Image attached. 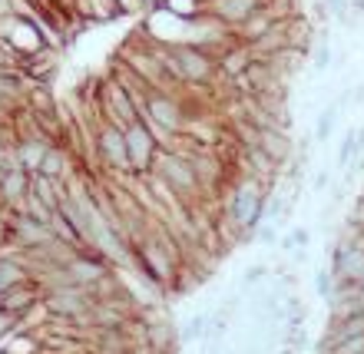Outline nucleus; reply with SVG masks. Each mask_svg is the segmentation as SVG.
Instances as JSON below:
<instances>
[{
    "instance_id": "f257e3e1",
    "label": "nucleus",
    "mask_w": 364,
    "mask_h": 354,
    "mask_svg": "<svg viewBox=\"0 0 364 354\" xmlns=\"http://www.w3.org/2000/svg\"><path fill=\"white\" fill-rule=\"evenodd\" d=\"M163 57L179 87H209L219 80V60L202 43H169L163 47Z\"/></svg>"
},
{
    "instance_id": "f03ea898",
    "label": "nucleus",
    "mask_w": 364,
    "mask_h": 354,
    "mask_svg": "<svg viewBox=\"0 0 364 354\" xmlns=\"http://www.w3.org/2000/svg\"><path fill=\"white\" fill-rule=\"evenodd\" d=\"M153 176L163 182L173 195H179L182 202H196L202 195V182H199V176H196V166H192L186 149L163 146V149L156 153Z\"/></svg>"
},
{
    "instance_id": "7ed1b4c3",
    "label": "nucleus",
    "mask_w": 364,
    "mask_h": 354,
    "mask_svg": "<svg viewBox=\"0 0 364 354\" xmlns=\"http://www.w3.org/2000/svg\"><path fill=\"white\" fill-rule=\"evenodd\" d=\"M143 119L156 133L159 146H173V139L186 129V123H189V119H186V109H182V100L176 96V90H153V93L146 96Z\"/></svg>"
},
{
    "instance_id": "20e7f679",
    "label": "nucleus",
    "mask_w": 364,
    "mask_h": 354,
    "mask_svg": "<svg viewBox=\"0 0 364 354\" xmlns=\"http://www.w3.org/2000/svg\"><path fill=\"white\" fill-rule=\"evenodd\" d=\"M93 153H96V159H100V166H106L113 176H133L123 126L100 119V123H96V133H93Z\"/></svg>"
},
{
    "instance_id": "39448f33",
    "label": "nucleus",
    "mask_w": 364,
    "mask_h": 354,
    "mask_svg": "<svg viewBox=\"0 0 364 354\" xmlns=\"http://www.w3.org/2000/svg\"><path fill=\"white\" fill-rule=\"evenodd\" d=\"M126 133V149H129V169H133L136 179H146V176L153 173V163H156V153L163 149L156 133L149 129L146 119H136L123 129Z\"/></svg>"
},
{
    "instance_id": "423d86ee",
    "label": "nucleus",
    "mask_w": 364,
    "mask_h": 354,
    "mask_svg": "<svg viewBox=\"0 0 364 354\" xmlns=\"http://www.w3.org/2000/svg\"><path fill=\"white\" fill-rule=\"evenodd\" d=\"M328 268L335 272V278H358L364 275V249L351 245L348 239H338L328 245Z\"/></svg>"
},
{
    "instance_id": "0eeeda50",
    "label": "nucleus",
    "mask_w": 364,
    "mask_h": 354,
    "mask_svg": "<svg viewBox=\"0 0 364 354\" xmlns=\"http://www.w3.org/2000/svg\"><path fill=\"white\" fill-rule=\"evenodd\" d=\"M348 109V100H345V93H338L335 100H331V103L325 106V109H321V113H318V119H315V143H321L325 146L328 139H331V136H335V129H338V119H341V113H345Z\"/></svg>"
},
{
    "instance_id": "6e6552de",
    "label": "nucleus",
    "mask_w": 364,
    "mask_h": 354,
    "mask_svg": "<svg viewBox=\"0 0 364 354\" xmlns=\"http://www.w3.org/2000/svg\"><path fill=\"white\" fill-rule=\"evenodd\" d=\"M205 331H209V315L205 311L186 318L179 328V345H199L202 338H205Z\"/></svg>"
},
{
    "instance_id": "1a4fd4ad",
    "label": "nucleus",
    "mask_w": 364,
    "mask_h": 354,
    "mask_svg": "<svg viewBox=\"0 0 364 354\" xmlns=\"http://www.w3.org/2000/svg\"><path fill=\"white\" fill-rule=\"evenodd\" d=\"M308 53H311V70H315V73H328L331 63H335V50H331L328 40H315Z\"/></svg>"
},
{
    "instance_id": "9d476101",
    "label": "nucleus",
    "mask_w": 364,
    "mask_h": 354,
    "mask_svg": "<svg viewBox=\"0 0 364 354\" xmlns=\"http://www.w3.org/2000/svg\"><path fill=\"white\" fill-rule=\"evenodd\" d=\"M272 268L265 265V262H255V265H249L245 272H242V291L249 295V291H255V288H262L265 281H269Z\"/></svg>"
},
{
    "instance_id": "9b49d317",
    "label": "nucleus",
    "mask_w": 364,
    "mask_h": 354,
    "mask_svg": "<svg viewBox=\"0 0 364 354\" xmlns=\"http://www.w3.org/2000/svg\"><path fill=\"white\" fill-rule=\"evenodd\" d=\"M308 245H311V232H308L305 225H295L291 232H285V235L278 239V249L288 252V255H291L295 249H308Z\"/></svg>"
},
{
    "instance_id": "f8f14e48",
    "label": "nucleus",
    "mask_w": 364,
    "mask_h": 354,
    "mask_svg": "<svg viewBox=\"0 0 364 354\" xmlns=\"http://www.w3.org/2000/svg\"><path fill=\"white\" fill-rule=\"evenodd\" d=\"M278 239H282V225H275V222H262L252 232V242H259V245H278Z\"/></svg>"
},
{
    "instance_id": "ddd939ff",
    "label": "nucleus",
    "mask_w": 364,
    "mask_h": 354,
    "mask_svg": "<svg viewBox=\"0 0 364 354\" xmlns=\"http://www.w3.org/2000/svg\"><path fill=\"white\" fill-rule=\"evenodd\" d=\"M335 281H338V278H335V272H331V268H318V272H315V291H318V295H321V298H328V295H331V288H335Z\"/></svg>"
},
{
    "instance_id": "4468645a",
    "label": "nucleus",
    "mask_w": 364,
    "mask_h": 354,
    "mask_svg": "<svg viewBox=\"0 0 364 354\" xmlns=\"http://www.w3.org/2000/svg\"><path fill=\"white\" fill-rule=\"evenodd\" d=\"M116 7H119V14H139V10L156 7V4L153 0H116Z\"/></svg>"
},
{
    "instance_id": "2eb2a0df",
    "label": "nucleus",
    "mask_w": 364,
    "mask_h": 354,
    "mask_svg": "<svg viewBox=\"0 0 364 354\" xmlns=\"http://www.w3.org/2000/svg\"><path fill=\"white\" fill-rule=\"evenodd\" d=\"M311 189H315V192H328V189H331V169H318V173L311 176Z\"/></svg>"
},
{
    "instance_id": "dca6fc26",
    "label": "nucleus",
    "mask_w": 364,
    "mask_h": 354,
    "mask_svg": "<svg viewBox=\"0 0 364 354\" xmlns=\"http://www.w3.org/2000/svg\"><path fill=\"white\" fill-rule=\"evenodd\" d=\"M341 93H345L348 106H364V83H355V87L341 90Z\"/></svg>"
},
{
    "instance_id": "f3484780",
    "label": "nucleus",
    "mask_w": 364,
    "mask_h": 354,
    "mask_svg": "<svg viewBox=\"0 0 364 354\" xmlns=\"http://www.w3.org/2000/svg\"><path fill=\"white\" fill-rule=\"evenodd\" d=\"M361 281H364V275H361Z\"/></svg>"
}]
</instances>
